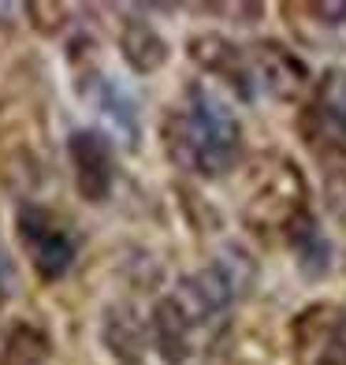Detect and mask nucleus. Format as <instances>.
Segmentation results:
<instances>
[{
  "label": "nucleus",
  "mask_w": 346,
  "mask_h": 365,
  "mask_svg": "<svg viewBox=\"0 0 346 365\" xmlns=\"http://www.w3.org/2000/svg\"><path fill=\"white\" fill-rule=\"evenodd\" d=\"M4 272H8V264H4V254H0V309H4V302H8V294H4Z\"/></svg>",
  "instance_id": "nucleus-15"
},
{
  "label": "nucleus",
  "mask_w": 346,
  "mask_h": 365,
  "mask_svg": "<svg viewBox=\"0 0 346 365\" xmlns=\"http://www.w3.org/2000/svg\"><path fill=\"white\" fill-rule=\"evenodd\" d=\"M250 75H253V90H257V82L265 86L272 97H294V93H302L305 86V63L287 53L283 45H276V41H257L250 53Z\"/></svg>",
  "instance_id": "nucleus-6"
},
{
  "label": "nucleus",
  "mask_w": 346,
  "mask_h": 365,
  "mask_svg": "<svg viewBox=\"0 0 346 365\" xmlns=\"http://www.w3.org/2000/svg\"><path fill=\"white\" fill-rule=\"evenodd\" d=\"M164 149L183 172L216 179L235 168L242 153V127L220 93L190 86L183 105L164 120Z\"/></svg>",
  "instance_id": "nucleus-1"
},
{
  "label": "nucleus",
  "mask_w": 346,
  "mask_h": 365,
  "mask_svg": "<svg viewBox=\"0 0 346 365\" xmlns=\"http://www.w3.org/2000/svg\"><path fill=\"white\" fill-rule=\"evenodd\" d=\"M68 160L82 202L101 205L115 190V145L105 130L78 127L68 135Z\"/></svg>",
  "instance_id": "nucleus-3"
},
{
  "label": "nucleus",
  "mask_w": 346,
  "mask_h": 365,
  "mask_svg": "<svg viewBox=\"0 0 346 365\" xmlns=\"http://www.w3.org/2000/svg\"><path fill=\"white\" fill-rule=\"evenodd\" d=\"M190 60L197 68H205L209 75L224 78L231 90H238L242 97H253V75H250V56L238 45H231L220 34H201L190 41Z\"/></svg>",
  "instance_id": "nucleus-7"
},
{
  "label": "nucleus",
  "mask_w": 346,
  "mask_h": 365,
  "mask_svg": "<svg viewBox=\"0 0 346 365\" xmlns=\"http://www.w3.org/2000/svg\"><path fill=\"white\" fill-rule=\"evenodd\" d=\"M342 331H346V317H339L327 306H313L294 324V343H298L302 358H309L313 365H346Z\"/></svg>",
  "instance_id": "nucleus-5"
},
{
  "label": "nucleus",
  "mask_w": 346,
  "mask_h": 365,
  "mask_svg": "<svg viewBox=\"0 0 346 365\" xmlns=\"http://www.w3.org/2000/svg\"><path fill=\"white\" fill-rule=\"evenodd\" d=\"M313 115L324 123V130L346 138V68L324 71V78L317 82V108H313Z\"/></svg>",
  "instance_id": "nucleus-13"
},
{
  "label": "nucleus",
  "mask_w": 346,
  "mask_h": 365,
  "mask_svg": "<svg viewBox=\"0 0 346 365\" xmlns=\"http://www.w3.org/2000/svg\"><path fill=\"white\" fill-rule=\"evenodd\" d=\"M15 231H19L26 254L34 261V272L45 284L68 276V269L75 264V254H78V242L45 205H38V202L19 205V212H15Z\"/></svg>",
  "instance_id": "nucleus-2"
},
{
  "label": "nucleus",
  "mask_w": 346,
  "mask_h": 365,
  "mask_svg": "<svg viewBox=\"0 0 346 365\" xmlns=\"http://www.w3.org/2000/svg\"><path fill=\"white\" fill-rule=\"evenodd\" d=\"M120 53H123L130 71L153 75L168 63V41H164L157 34V26H150L145 19H127L123 30H120Z\"/></svg>",
  "instance_id": "nucleus-10"
},
{
  "label": "nucleus",
  "mask_w": 346,
  "mask_h": 365,
  "mask_svg": "<svg viewBox=\"0 0 346 365\" xmlns=\"http://www.w3.org/2000/svg\"><path fill=\"white\" fill-rule=\"evenodd\" d=\"M53 354L45 328L34 321H19L8 328L4 343H0V365H45V358Z\"/></svg>",
  "instance_id": "nucleus-11"
},
{
  "label": "nucleus",
  "mask_w": 346,
  "mask_h": 365,
  "mask_svg": "<svg viewBox=\"0 0 346 365\" xmlns=\"http://www.w3.org/2000/svg\"><path fill=\"white\" fill-rule=\"evenodd\" d=\"M82 97L115 127V135H120L130 149L138 145V112H135V101L127 97V90H120L105 75H86L82 78Z\"/></svg>",
  "instance_id": "nucleus-8"
},
{
  "label": "nucleus",
  "mask_w": 346,
  "mask_h": 365,
  "mask_svg": "<svg viewBox=\"0 0 346 365\" xmlns=\"http://www.w3.org/2000/svg\"><path fill=\"white\" fill-rule=\"evenodd\" d=\"M26 15L38 19L34 26L41 30V34H56V30L63 26V19H68V8H60V4H30Z\"/></svg>",
  "instance_id": "nucleus-14"
},
{
  "label": "nucleus",
  "mask_w": 346,
  "mask_h": 365,
  "mask_svg": "<svg viewBox=\"0 0 346 365\" xmlns=\"http://www.w3.org/2000/svg\"><path fill=\"white\" fill-rule=\"evenodd\" d=\"M153 331L145 328L127 306H108L105 313V346L120 365H150Z\"/></svg>",
  "instance_id": "nucleus-9"
},
{
  "label": "nucleus",
  "mask_w": 346,
  "mask_h": 365,
  "mask_svg": "<svg viewBox=\"0 0 346 365\" xmlns=\"http://www.w3.org/2000/svg\"><path fill=\"white\" fill-rule=\"evenodd\" d=\"M305 209V187H302V175L290 168L287 160H279V172H272L265 179L250 205H246V224L257 227L261 235L265 231H290V224L302 217Z\"/></svg>",
  "instance_id": "nucleus-4"
},
{
  "label": "nucleus",
  "mask_w": 346,
  "mask_h": 365,
  "mask_svg": "<svg viewBox=\"0 0 346 365\" xmlns=\"http://www.w3.org/2000/svg\"><path fill=\"white\" fill-rule=\"evenodd\" d=\"M287 239L294 246V254H298V264L305 276H324L327 264H332V246H327L324 231L317 227V220L309 217V212H302L298 220L290 224Z\"/></svg>",
  "instance_id": "nucleus-12"
}]
</instances>
